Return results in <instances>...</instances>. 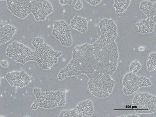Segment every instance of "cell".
<instances>
[{"label":"cell","mask_w":156,"mask_h":117,"mask_svg":"<svg viewBox=\"0 0 156 117\" xmlns=\"http://www.w3.org/2000/svg\"><path fill=\"white\" fill-rule=\"evenodd\" d=\"M131 3L130 1H114L113 7L115 8L117 13H122L129 7Z\"/></svg>","instance_id":"17"},{"label":"cell","mask_w":156,"mask_h":117,"mask_svg":"<svg viewBox=\"0 0 156 117\" xmlns=\"http://www.w3.org/2000/svg\"><path fill=\"white\" fill-rule=\"evenodd\" d=\"M133 109L138 114H151L156 112V97L148 93H136L132 100Z\"/></svg>","instance_id":"6"},{"label":"cell","mask_w":156,"mask_h":117,"mask_svg":"<svg viewBox=\"0 0 156 117\" xmlns=\"http://www.w3.org/2000/svg\"><path fill=\"white\" fill-rule=\"evenodd\" d=\"M52 34L64 46L70 47L72 45L70 29L68 24L65 21L54 22Z\"/></svg>","instance_id":"9"},{"label":"cell","mask_w":156,"mask_h":117,"mask_svg":"<svg viewBox=\"0 0 156 117\" xmlns=\"http://www.w3.org/2000/svg\"><path fill=\"white\" fill-rule=\"evenodd\" d=\"M16 31V28L12 25L1 24L0 26V44L2 45L11 40Z\"/></svg>","instance_id":"13"},{"label":"cell","mask_w":156,"mask_h":117,"mask_svg":"<svg viewBox=\"0 0 156 117\" xmlns=\"http://www.w3.org/2000/svg\"><path fill=\"white\" fill-rule=\"evenodd\" d=\"M86 2L89 3L90 5H92V6H95L97 5H99L101 2V1H86Z\"/></svg>","instance_id":"22"},{"label":"cell","mask_w":156,"mask_h":117,"mask_svg":"<svg viewBox=\"0 0 156 117\" xmlns=\"http://www.w3.org/2000/svg\"><path fill=\"white\" fill-rule=\"evenodd\" d=\"M76 117L91 116L94 113V107L92 101L86 100L79 103L74 108Z\"/></svg>","instance_id":"12"},{"label":"cell","mask_w":156,"mask_h":117,"mask_svg":"<svg viewBox=\"0 0 156 117\" xmlns=\"http://www.w3.org/2000/svg\"><path fill=\"white\" fill-rule=\"evenodd\" d=\"M122 91L126 96H130L136 92L140 88L152 86L151 80L145 76H139L136 74L128 72L122 80Z\"/></svg>","instance_id":"7"},{"label":"cell","mask_w":156,"mask_h":117,"mask_svg":"<svg viewBox=\"0 0 156 117\" xmlns=\"http://www.w3.org/2000/svg\"><path fill=\"white\" fill-rule=\"evenodd\" d=\"M83 3L82 1L79 0V1H76V4H75L74 6V7L76 10H80L83 8Z\"/></svg>","instance_id":"21"},{"label":"cell","mask_w":156,"mask_h":117,"mask_svg":"<svg viewBox=\"0 0 156 117\" xmlns=\"http://www.w3.org/2000/svg\"><path fill=\"white\" fill-rule=\"evenodd\" d=\"M73 1H59V2L62 5H71L73 2Z\"/></svg>","instance_id":"23"},{"label":"cell","mask_w":156,"mask_h":117,"mask_svg":"<svg viewBox=\"0 0 156 117\" xmlns=\"http://www.w3.org/2000/svg\"><path fill=\"white\" fill-rule=\"evenodd\" d=\"M88 23V20L86 18L76 16L71 20L70 25L72 28L85 33L87 30Z\"/></svg>","instance_id":"15"},{"label":"cell","mask_w":156,"mask_h":117,"mask_svg":"<svg viewBox=\"0 0 156 117\" xmlns=\"http://www.w3.org/2000/svg\"><path fill=\"white\" fill-rule=\"evenodd\" d=\"M31 44L35 48L33 61L37 62L42 69H49L58 62V58L62 55V52L54 51L44 42L42 38H36L32 41Z\"/></svg>","instance_id":"3"},{"label":"cell","mask_w":156,"mask_h":117,"mask_svg":"<svg viewBox=\"0 0 156 117\" xmlns=\"http://www.w3.org/2000/svg\"><path fill=\"white\" fill-rule=\"evenodd\" d=\"M93 45L96 59L110 75L113 74L118 68L119 57L118 46L115 41L100 37Z\"/></svg>","instance_id":"2"},{"label":"cell","mask_w":156,"mask_h":117,"mask_svg":"<svg viewBox=\"0 0 156 117\" xmlns=\"http://www.w3.org/2000/svg\"><path fill=\"white\" fill-rule=\"evenodd\" d=\"M59 117H76V114L74 109L69 110H64L61 111L59 114Z\"/></svg>","instance_id":"20"},{"label":"cell","mask_w":156,"mask_h":117,"mask_svg":"<svg viewBox=\"0 0 156 117\" xmlns=\"http://www.w3.org/2000/svg\"><path fill=\"white\" fill-rule=\"evenodd\" d=\"M5 55L16 62L24 64L33 61L34 51L22 43L15 41L7 47Z\"/></svg>","instance_id":"8"},{"label":"cell","mask_w":156,"mask_h":117,"mask_svg":"<svg viewBox=\"0 0 156 117\" xmlns=\"http://www.w3.org/2000/svg\"><path fill=\"white\" fill-rule=\"evenodd\" d=\"M99 25L101 31L100 37L115 41L118 37V28L113 20L107 19H101Z\"/></svg>","instance_id":"10"},{"label":"cell","mask_w":156,"mask_h":117,"mask_svg":"<svg viewBox=\"0 0 156 117\" xmlns=\"http://www.w3.org/2000/svg\"><path fill=\"white\" fill-rule=\"evenodd\" d=\"M156 52L151 53L149 55L147 62V71L148 72L154 71L156 68Z\"/></svg>","instance_id":"18"},{"label":"cell","mask_w":156,"mask_h":117,"mask_svg":"<svg viewBox=\"0 0 156 117\" xmlns=\"http://www.w3.org/2000/svg\"><path fill=\"white\" fill-rule=\"evenodd\" d=\"M140 10L144 13L148 19L152 20L156 23V2L144 1H142L139 6Z\"/></svg>","instance_id":"14"},{"label":"cell","mask_w":156,"mask_h":117,"mask_svg":"<svg viewBox=\"0 0 156 117\" xmlns=\"http://www.w3.org/2000/svg\"><path fill=\"white\" fill-rule=\"evenodd\" d=\"M115 84V82L111 75L105 72L94 79L89 80L88 88L92 95L102 99L109 97L112 92Z\"/></svg>","instance_id":"5"},{"label":"cell","mask_w":156,"mask_h":117,"mask_svg":"<svg viewBox=\"0 0 156 117\" xmlns=\"http://www.w3.org/2000/svg\"><path fill=\"white\" fill-rule=\"evenodd\" d=\"M33 94L36 100L32 104L31 109H37L38 107L50 109L58 107L64 106L66 104V94L63 92H44L38 88H35Z\"/></svg>","instance_id":"4"},{"label":"cell","mask_w":156,"mask_h":117,"mask_svg":"<svg viewBox=\"0 0 156 117\" xmlns=\"http://www.w3.org/2000/svg\"><path fill=\"white\" fill-rule=\"evenodd\" d=\"M119 117H140L139 115H136L134 114H130V115H122Z\"/></svg>","instance_id":"25"},{"label":"cell","mask_w":156,"mask_h":117,"mask_svg":"<svg viewBox=\"0 0 156 117\" xmlns=\"http://www.w3.org/2000/svg\"><path fill=\"white\" fill-rule=\"evenodd\" d=\"M6 79L12 87L22 88L27 86L31 81L30 77L24 71H15L8 72Z\"/></svg>","instance_id":"11"},{"label":"cell","mask_w":156,"mask_h":117,"mask_svg":"<svg viewBox=\"0 0 156 117\" xmlns=\"http://www.w3.org/2000/svg\"><path fill=\"white\" fill-rule=\"evenodd\" d=\"M155 23L150 19H143L136 24L138 32L141 34H149L154 31Z\"/></svg>","instance_id":"16"},{"label":"cell","mask_w":156,"mask_h":117,"mask_svg":"<svg viewBox=\"0 0 156 117\" xmlns=\"http://www.w3.org/2000/svg\"><path fill=\"white\" fill-rule=\"evenodd\" d=\"M1 64L2 65L3 67L5 68L7 67L8 65V64L7 61L5 60L1 61Z\"/></svg>","instance_id":"24"},{"label":"cell","mask_w":156,"mask_h":117,"mask_svg":"<svg viewBox=\"0 0 156 117\" xmlns=\"http://www.w3.org/2000/svg\"><path fill=\"white\" fill-rule=\"evenodd\" d=\"M141 64L138 60H135L130 64L129 70L132 73L136 74L141 69Z\"/></svg>","instance_id":"19"},{"label":"cell","mask_w":156,"mask_h":117,"mask_svg":"<svg viewBox=\"0 0 156 117\" xmlns=\"http://www.w3.org/2000/svg\"><path fill=\"white\" fill-rule=\"evenodd\" d=\"M7 6L12 13L20 19L31 13L37 21L45 20L53 12V8L48 1H7Z\"/></svg>","instance_id":"1"}]
</instances>
